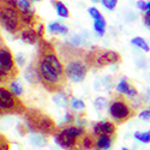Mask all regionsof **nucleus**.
I'll use <instances>...</instances> for the list:
<instances>
[{
  "mask_svg": "<svg viewBox=\"0 0 150 150\" xmlns=\"http://www.w3.org/2000/svg\"><path fill=\"white\" fill-rule=\"evenodd\" d=\"M138 6H139L141 10L146 11V3H144V1H139V3H138Z\"/></svg>",
  "mask_w": 150,
  "mask_h": 150,
  "instance_id": "obj_28",
  "label": "nucleus"
},
{
  "mask_svg": "<svg viewBox=\"0 0 150 150\" xmlns=\"http://www.w3.org/2000/svg\"><path fill=\"white\" fill-rule=\"evenodd\" d=\"M69 60H66L65 65V76L73 82H82L88 72V64L86 59L88 57H79L69 54Z\"/></svg>",
  "mask_w": 150,
  "mask_h": 150,
  "instance_id": "obj_3",
  "label": "nucleus"
},
{
  "mask_svg": "<svg viewBox=\"0 0 150 150\" xmlns=\"http://www.w3.org/2000/svg\"><path fill=\"white\" fill-rule=\"evenodd\" d=\"M110 144H112V138L109 134H100L95 143L97 149H105V150H107L110 146Z\"/></svg>",
  "mask_w": 150,
  "mask_h": 150,
  "instance_id": "obj_12",
  "label": "nucleus"
},
{
  "mask_svg": "<svg viewBox=\"0 0 150 150\" xmlns=\"http://www.w3.org/2000/svg\"><path fill=\"white\" fill-rule=\"evenodd\" d=\"M85 136V131L82 127L71 126L59 132L57 142L60 146L67 150H83L82 141Z\"/></svg>",
  "mask_w": 150,
  "mask_h": 150,
  "instance_id": "obj_2",
  "label": "nucleus"
},
{
  "mask_svg": "<svg viewBox=\"0 0 150 150\" xmlns=\"http://www.w3.org/2000/svg\"><path fill=\"white\" fill-rule=\"evenodd\" d=\"M134 46H137V47H139V48H142V49H144L145 52H149V46H148V43L142 39V37H134V39L131 41Z\"/></svg>",
  "mask_w": 150,
  "mask_h": 150,
  "instance_id": "obj_19",
  "label": "nucleus"
},
{
  "mask_svg": "<svg viewBox=\"0 0 150 150\" xmlns=\"http://www.w3.org/2000/svg\"><path fill=\"white\" fill-rule=\"evenodd\" d=\"M40 61L37 65V73L45 88L49 91H58L65 84V69L61 60L57 57L52 45L42 42L39 51Z\"/></svg>",
  "mask_w": 150,
  "mask_h": 150,
  "instance_id": "obj_1",
  "label": "nucleus"
},
{
  "mask_svg": "<svg viewBox=\"0 0 150 150\" xmlns=\"http://www.w3.org/2000/svg\"><path fill=\"white\" fill-rule=\"evenodd\" d=\"M115 132V126L113 124H110L108 121H101L97 122L94 126V133L95 134H109L112 136Z\"/></svg>",
  "mask_w": 150,
  "mask_h": 150,
  "instance_id": "obj_10",
  "label": "nucleus"
},
{
  "mask_svg": "<svg viewBox=\"0 0 150 150\" xmlns=\"http://www.w3.org/2000/svg\"><path fill=\"white\" fill-rule=\"evenodd\" d=\"M88 60L94 65H97L100 67L106 66V65H114L120 62L121 58L120 54L113 51H100V49H96V51H93L89 57Z\"/></svg>",
  "mask_w": 150,
  "mask_h": 150,
  "instance_id": "obj_8",
  "label": "nucleus"
},
{
  "mask_svg": "<svg viewBox=\"0 0 150 150\" xmlns=\"http://www.w3.org/2000/svg\"><path fill=\"white\" fill-rule=\"evenodd\" d=\"M117 4H118L117 0H105V1H102V5L107 7L108 10H114Z\"/></svg>",
  "mask_w": 150,
  "mask_h": 150,
  "instance_id": "obj_23",
  "label": "nucleus"
},
{
  "mask_svg": "<svg viewBox=\"0 0 150 150\" xmlns=\"http://www.w3.org/2000/svg\"><path fill=\"white\" fill-rule=\"evenodd\" d=\"M0 67L10 72H17L15 66V59L12 57L11 51L6 48V46L0 47Z\"/></svg>",
  "mask_w": 150,
  "mask_h": 150,
  "instance_id": "obj_9",
  "label": "nucleus"
},
{
  "mask_svg": "<svg viewBox=\"0 0 150 150\" xmlns=\"http://www.w3.org/2000/svg\"><path fill=\"white\" fill-rule=\"evenodd\" d=\"M109 114L117 124H122L134 115V109L124 96H117L109 105Z\"/></svg>",
  "mask_w": 150,
  "mask_h": 150,
  "instance_id": "obj_4",
  "label": "nucleus"
},
{
  "mask_svg": "<svg viewBox=\"0 0 150 150\" xmlns=\"http://www.w3.org/2000/svg\"><path fill=\"white\" fill-rule=\"evenodd\" d=\"M139 117L144 120H150V110H143L139 114Z\"/></svg>",
  "mask_w": 150,
  "mask_h": 150,
  "instance_id": "obj_26",
  "label": "nucleus"
},
{
  "mask_svg": "<svg viewBox=\"0 0 150 150\" xmlns=\"http://www.w3.org/2000/svg\"><path fill=\"white\" fill-rule=\"evenodd\" d=\"M93 146H94V141L91 139V137L85 134L82 141V149H91Z\"/></svg>",
  "mask_w": 150,
  "mask_h": 150,
  "instance_id": "obj_22",
  "label": "nucleus"
},
{
  "mask_svg": "<svg viewBox=\"0 0 150 150\" xmlns=\"http://www.w3.org/2000/svg\"><path fill=\"white\" fill-rule=\"evenodd\" d=\"M0 24L10 33H17L23 25L18 10L10 7L6 1H0Z\"/></svg>",
  "mask_w": 150,
  "mask_h": 150,
  "instance_id": "obj_6",
  "label": "nucleus"
},
{
  "mask_svg": "<svg viewBox=\"0 0 150 150\" xmlns=\"http://www.w3.org/2000/svg\"><path fill=\"white\" fill-rule=\"evenodd\" d=\"M48 30L51 33H53V34H66L67 33V28L65 25H62V24L58 23V22L49 24Z\"/></svg>",
  "mask_w": 150,
  "mask_h": 150,
  "instance_id": "obj_14",
  "label": "nucleus"
},
{
  "mask_svg": "<svg viewBox=\"0 0 150 150\" xmlns=\"http://www.w3.org/2000/svg\"><path fill=\"white\" fill-rule=\"evenodd\" d=\"M94 28H95V31L100 35H103L105 33V29H106V21L103 17H100L98 19H95V23H94Z\"/></svg>",
  "mask_w": 150,
  "mask_h": 150,
  "instance_id": "obj_15",
  "label": "nucleus"
},
{
  "mask_svg": "<svg viewBox=\"0 0 150 150\" xmlns=\"http://www.w3.org/2000/svg\"><path fill=\"white\" fill-rule=\"evenodd\" d=\"M144 22H145V24H146V25H149V27H150V12H146V13H145V17H144Z\"/></svg>",
  "mask_w": 150,
  "mask_h": 150,
  "instance_id": "obj_27",
  "label": "nucleus"
},
{
  "mask_svg": "<svg viewBox=\"0 0 150 150\" xmlns=\"http://www.w3.org/2000/svg\"><path fill=\"white\" fill-rule=\"evenodd\" d=\"M130 89H131V85L129 84L127 79H122V81L118 84V86H117V90H118L119 93H121V94H126V95L129 94Z\"/></svg>",
  "mask_w": 150,
  "mask_h": 150,
  "instance_id": "obj_16",
  "label": "nucleus"
},
{
  "mask_svg": "<svg viewBox=\"0 0 150 150\" xmlns=\"http://www.w3.org/2000/svg\"><path fill=\"white\" fill-rule=\"evenodd\" d=\"M134 138L138 139L142 143H149L150 142V132H136Z\"/></svg>",
  "mask_w": 150,
  "mask_h": 150,
  "instance_id": "obj_20",
  "label": "nucleus"
},
{
  "mask_svg": "<svg viewBox=\"0 0 150 150\" xmlns=\"http://www.w3.org/2000/svg\"><path fill=\"white\" fill-rule=\"evenodd\" d=\"M72 107L74 109H82V108H84V102L82 101V100L72 98Z\"/></svg>",
  "mask_w": 150,
  "mask_h": 150,
  "instance_id": "obj_24",
  "label": "nucleus"
},
{
  "mask_svg": "<svg viewBox=\"0 0 150 150\" xmlns=\"http://www.w3.org/2000/svg\"><path fill=\"white\" fill-rule=\"evenodd\" d=\"M55 6H57V12H58V15L60 16V17H69V10H67V7L62 4L61 1H58V3H55Z\"/></svg>",
  "mask_w": 150,
  "mask_h": 150,
  "instance_id": "obj_18",
  "label": "nucleus"
},
{
  "mask_svg": "<svg viewBox=\"0 0 150 150\" xmlns=\"http://www.w3.org/2000/svg\"><path fill=\"white\" fill-rule=\"evenodd\" d=\"M27 120L33 130L40 131L42 133L49 134L55 129V122L53 121V119L47 115H42L40 112H37V110H30Z\"/></svg>",
  "mask_w": 150,
  "mask_h": 150,
  "instance_id": "obj_7",
  "label": "nucleus"
},
{
  "mask_svg": "<svg viewBox=\"0 0 150 150\" xmlns=\"http://www.w3.org/2000/svg\"><path fill=\"white\" fill-rule=\"evenodd\" d=\"M10 86H11L12 93H13L15 95L19 96V95H22V94H23V86H22V84H21V83H18V82H11Z\"/></svg>",
  "mask_w": 150,
  "mask_h": 150,
  "instance_id": "obj_21",
  "label": "nucleus"
},
{
  "mask_svg": "<svg viewBox=\"0 0 150 150\" xmlns=\"http://www.w3.org/2000/svg\"><path fill=\"white\" fill-rule=\"evenodd\" d=\"M89 13H90V16L94 18V19H98L100 17H102V15L98 12V10H96L95 7H90L89 8Z\"/></svg>",
  "mask_w": 150,
  "mask_h": 150,
  "instance_id": "obj_25",
  "label": "nucleus"
},
{
  "mask_svg": "<svg viewBox=\"0 0 150 150\" xmlns=\"http://www.w3.org/2000/svg\"><path fill=\"white\" fill-rule=\"evenodd\" d=\"M16 74H17V72H10V71L4 70L3 67H0V84L8 83L12 78L16 77Z\"/></svg>",
  "mask_w": 150,
  "mask_h": 150,
  "instance_id": "obj_13",
  "label": "nucleus"
},
{
  "mask_svg": "<svg viewBox=\"0 0 150 150\" xmlns=\"http://www.w3.org/2000/svg\"><path fill=\"white\" fill-rule=\"evenodd\" d=\"M21 39H22L24 42L30 43V45H34V43H36L37 39H39V35H37V33H36L31 27H27L24 30H22Z\"/></svg>",
  "mask_w": 150,
  "mask_h": 150,
  "instance_id": "obj_11",
  "label": "nucleus"
},
{
  "mask_svg": "<svg viewBox=\"0 0 150 150\" xmlns=\"http://www.w3.org/2000/svg\"><path fill=\"white\" fill-rule=\"evenodd\" d=\"M25 110L19 96L15 95L8 89L0 86V113L3 114H15L23 113Z\"/></svg>",
  "mask_w": 150,
  "mask_h": 150,
  "instance_id": "obj_5",
  "label": "nucleus"
},
{
  "mask_svg": "<svg viewBox=\"0 0 150 150\" xmlns=\"http://www.w3.org/2000/svg\"><path fill=\"white\" fill-rule=\"evenodd\" d=\"M17 5H18V12H30V11H33V8L30 7L31 6L30 1L19 0V1H17Z\"/></svg>",
  "mask_w": 150,
  "mask_h": 150,
  "instance_id": "obj_17",
  "label": "nucleus"
},
{
  "mask_svg": "<svg viewBox=\"0 0 150 150\" xmlns=\"http://www.w3.org/2000/svg\"><path fill=\"white\" fill-rule=\"evenodd\" d=\"M122 150H127V149H126V148H124V149H122Z\"/></svg>",
  "mask_w": 150,
  "mask_h": 150,
  "instance_id": "obj_30",
  "label": "nucleus"
},
{
  "mask_svg": "<svg viewBox=\"0 0 150 150\" xmlns=\"http://www.w3.org/2000/svg\"><path fill=\"white\" fill-rule=\"evenodd\" d=\"M146 12H150V1L146 3Z\"/></svg>",
  "mask_w": 150,
  "mask_h": 150,
  "instance_id": "obj_29",
  "label": "nucleus"
}]
</instances>
